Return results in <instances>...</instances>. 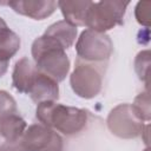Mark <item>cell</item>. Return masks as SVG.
<instances>
[{"instance_id":"1","label":"cell","mask_w":151,"mask_h":151,"mask_svg":"<svg viewBox=\"0 0 151 151\" xmlns=\"http://www.w3.org/2000/svg\"><path fill=\"white\" fill-rule=\"evenodd\" d=\"M35 117L40 124L63 134L73 136L86 127L88 114L84 109L66 106L57 101H44L38 104Z\"/></svg>"},{"instance_id":"2","label":"cell","mask_w":151,"mask_h":151,"mask_svg":"<svg viewBox=\"0 0 151 151\" xmlns=\"http://www.w3.org/2000/svg\"><path fill=\"white\" fill-rule=\"evenodd\" d=\"M32 57L37 70L57 83L63 81L70 71V59L65 50L46 35L37 38L32 44Z\"/></svg>"},{"instance_id":"3","label":"cell","mask_w":151,"mask_h":151,"mask_svg":"<svg viewBox=\"0 0 151 151\" xmlns=\"http://www.w3.org/2000/svg\"><path fill=\"white\" fill-rule=\"evenodd\" d=\"M129 4V1L122 0L92 2L86 17V27L96 32L105 33L114 26L122 25Z\"/></svg>"},{"instance_id":"4","label":"cell","mask_w":151,"mask_h":151,"mask_svg":"<svg viewBox=\"0 0 151 151\" xmlns=\"http://www.w3.org/2000/svg\"><path fill=\"white\" fill-rule=\"evenodd\" d=\"M77 55L87 63L107 61L113 52V42L106 33L84 29L76 42Z\"/></svg>"},{"instance_id":"5","label":"cell","mask_w":151,"mask_h":151,"mask_svg":"<svg viewBox=\"0 0 151 151\" xmlns=\"http://www.w3.org/2000/svg\"><path fill=\"white\" fill-rule=\"evenodd\" d=\"M70 84L78 97L92 99L101 91L103 72L92 63L77 58L74 70L70 76Z\"/></svg>"},{"instance_id":"6","label":"cell","mask_w":151,"mask_h":151,"mask_svg":"<svg viewBox=\"0 0 151 151\" xmlns=\"http://www.w3.org/2000/svg\"><path fill=\"white\" fill-rule=\"evenodd\" d=\"M109 130L123 139L137 138L142 134L145 125L134 113L131 104H119L112 109L106 119Z\"/></svg>"},{"instance_id":"7","label":"cell","mask_w":151,"mask_h":151,"mask_svg":"<svg viewBox=\"0 0 151 151\" xmlns=\"http://www.w3.org/2000/svg\"><path fill=\"white\" fill-rule=\"evenodd\" d=\"M25 151H63L64 142L60 134L42 124H32L20 139Z\"/></svg>"},{"instance_id":"8","label":"cell","mask_w":151,"mask_h":151,"mask_svg":"<svg viewBox=\"0 0 151 151\" xmlns=\"http://www.w3.org/2000/svg\"><path fill=\"white\" fill-rule=\"evenodd\" d=\"M7 5L21 15L34 20H42L54 13L57 9V1L53 0H14L8 1Z\"/></svg>"},{"instance_id":"9","label":"cell","mask_w":151,"mask_h":151,"mask_svg":"<svg viewBox=\"0 0 151 151\" xmlns=\"http://www.w3.org/2000/svg\"><path fill=\"white\" fill-rule=\"evenodd\" d=\"M27 94L37 105L44 101H57L59 98V86L55 80L38 71Z\"/></svg>"},{"instance_id":"10","label":"cell","mask_w":151,"mask_h":151,"mask_svg":"<svg viewBox=\"0 0 151 151\" xmlns=\"http://www.w3.org/2000/svg\"><path fill=\"white\" fill-rule=\"evenodd\" d=\"M38 70L28 58H21L14 65L12 73V85L20 93H28Z\"/></svg>"},{"instance_id":"11","label":"cell","mask_w":151,"mask_h":151,"mask_svg":"<svg viewBox=\"0 0 151 151\" xmlns=\"http://www.w3.org/2000/svg\"><path fill=\"white\" fill-rule=\"evenodd\" d=\"M93 1H58V7L60 8L65 21L74 27L86 26L87 12Z\"/></svg>"},{"instance_id":"12","label":"cell","mask_w":151,"mask_h":151,"mask_svg":"<svg viewBox=\"0 0 151 151\" xmlns=\"http://www.w3.org/2000/svg\"><path fill=\"white\" fill-rule=\"evenodd\" d=\"M19 35L9 29L6 21L0 17V61L8 63L20 50Z\"/></svg>"},{"instance_id":"13","label":"cell","mask_w":151,"mask_h":151,"mask_svg":"<svg viewBox=\"0 0 151 151\" xmlns=\"http://www.w3.org/2000/svg\"><path fill=\"white\" fill-rule=\"evenodd\" d=\"M77 27L72 26L71 24H68L65 20H60L57 21L54 24H52L44 33V35L51 38L52 40H54L55 42H58L64 50L70 48L77 38Z\"/></svg>"},{"instance_id":"14","label":"cell","mask_w":151,"mask_h":151,"mask_svg":"<svg viewBox=\"0 0 151 151\" xmlns=\"http://www.w3.org/2000/svg\"><path fill=\"white\" fill-rule=\"evenodd\" d=\"M27 129L25 119H22L18 113L8 116L0 120V134L6 142L14 143L19 142Z\"/></svg>"},{"instance_id":"15","label":"cell","mask_w":151,"mask_h":151,"mask_svg":"<svg viewBox=\"0 0 151 151\" xmlns=\"http://www.w3.org/2000/svg\"><path fill=\"white\" fill-rule=\"evenodd\" d=\"M134 113L142 122H149L151 119V109H150V97L149 92H140L131 105Z\"/></svg>"},{"instance_id":"16","label":"cell","mask_w":151,"mask_h":151,"mask_svg":"<svg viewBox=\"0 0 151 151\" xmlns=\"http://www.w3.org/2000/svg\"><path fill=\"white\" fill-rule=\"evenodd\" d=\"M149 68H150V51L145 50L137 54L134 59V71L138 78L149 84Z\"/></svg>"},{"instance_id":"17","label":"cell","mask_w":151,"mask_h":151,"mask_svg":"<svg viewBox=\"0 0 151 151\" xmlns=\"http://www.w3.org/2000/svg\"><path fill=\"white\" fill-rule=\"evenodd\" d=\"M18 113L15 99L6 91L0 90V120Z\"/></svg>"},{"instance_id":"18","label":"cell","mask_w":151,"mask_h":151,"mask_svg":"<svg viewBox=\"0 0 151 151\" xmlns=\"http://www.w3.org/2000/svg\"><path fill=\"white\" fill-rule=\"evenodd\" d=\"M150 8L151 2L149 1H139L134 8V15L138 24L145 26L146 28L150 26Z\"/></svg>"},{"instance_id":"19","label":"cell","mask_w":151,"mask_h":151,"mask_svg":"<svg viewBox=\"0 0 151 151\" xmlns=\"http://www.w3.org/2000/svg\"><path fill=\"white\" fill-rule=\"evenodd\" d=\"M0 151H25V150L21 146V143L19 140V142H14V143L6 142L5 144L0 145Z\"/></svg>"},{"instance_id":"20","label":"cell","mask_w":151,"mask_h":151,"mask_svg":"<svg viewBox=\"0 0 151 151\" xmlns=\"http://www.w3.org/2000/svg\"><path fill=\"white\" fill-rule=\"evenodd\" d=\"M7 68H8V63L0 61V77H2L7 72Z\"/></svg>"},{"instance_id":"21","label":"cell","mask_w":151,"mask_h":151,"mask_svg":"<svg viewBox=\"0 0 151 151\" xmlns=\"http://www.w3.org/2000/svg\"><path fill=\"white\" fill-rule=\"evenodd\" d=\"M144 151H150V149H149V147H146V149H145Z\"/></svg>"}]
</instances>
